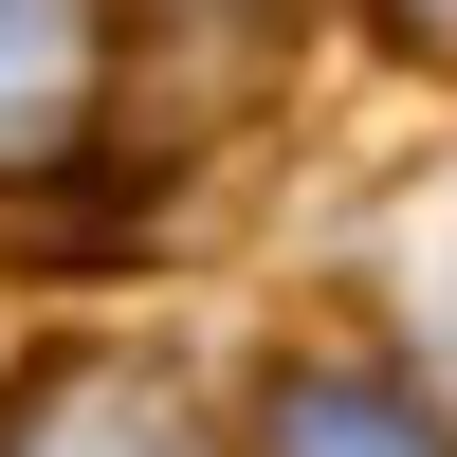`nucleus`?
Returning <instances> with one entry per match:
<instances>
[{
	"mask_svg": "<svg viewBox=\"0 0 457 457\" xmlns=\"http://www.w3.org/2000/svg\"><path fill=\"white\" fill-rule=\"evenodd\" d=\"M92 73V0H0V129H55Z\"/></svg>",
	"mask_w": 457,
	"mask_h": 457,
	"instance_id": "4",
	"label": "nucleus"
},
{
	"mask_svg": "<svg viewBox=\"0 0 457 457\" xmlns=\"http://www.w3.org/2000/svg\"><path fill=\"white\" fill-rule=\"evenodd\" d=\"M0 457H220V439H202V403H183L146 348H55L19 403H0Z\"/></svg>",
	"mask_w": 457,
	"mask_h": 457,
	"instance_id": "2",
	"label": "nucleus"
},
{
	"mask_svg": "<svg viewBox=\"0 0 457 457\" xmlns=\"http://www.w3.org/2000/svg\"><path fill=\"white\" fill-rule=\"evenodd\" d=\"M385 19H403V37H421V55H457V0H385Z\"/></svg>",
	"mask_w": 457,
	"mask_h": 457,
	"instance_id": "5",
	"label": "nucleus"
},
{
	"mask_svg": "<svg viewBox=\"0 0 457 457\" xmlns=\"http://www.w3.org/2000/svg\"><path fill=\"white\" fill-rule=\"evenodd\" d=\"M293 73V0H129L110 37V146L129 165H202L238 110H275Z\"/></svg>",
	"mask_w": 457,
	"mask_h": 457,
	"instance_id": "1",
	"label": "nucleus"
},
{
	"mask_svg": "<svg viewBox=\"0 0 457 457\" xmlns=\"http://www.w3.org/2000/svg\"><path fill=\"white\" fill-rule=\"evenodd\" d=\"M439 312H457V256H439Z\"/></svg>",
	"mask_w": 457,
	"mask_h": 457,
	"instance_id": "6",
	"label": "nucleus"
},
{
	"mask_svg": "<svg viewBox=\"0 0 457 457\" xmlns=\"http://www.w3.org/2000/svg\"><path fill=\"white\" fill-rule=\"evenodd\" d=\"M256 457H457L385 366H275L256 385Z\"/></svg>",
	"mask_w": 457,
	"mask_h": 457,
	"instance_id": "3",
	"label": "nucleus"
}]
</instances>
